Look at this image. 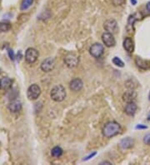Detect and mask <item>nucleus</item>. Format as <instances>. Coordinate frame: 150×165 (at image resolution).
I'll return each instance as SVG.
<instances>
[{
    "instance_id": "nucleus-25",
    "label": "nucleus",
    "mask_w": 150,
    "mask_h": 165,
    "mask_svg": "<svg viewBox=\"0 0 150 165\" xmlns=\"http://www.w3.org/2000/svg\"><path fill=\"white\" fill-rule=\"evenodd\" d=\"M147 128H148V127L145 126V125H143V124H139V125L136 126L137 129H146Z\"/></svg>"
},
{
    "instance_id": "nucleus-28",
    "label": "nucleus",
    "mask_w": 150,
    "mask_h": 165,
    "mask_svg": "<svg viewBox=\"0 0 150 165\" xmlns=\"http://www.w3.org/2000/svg\"><path fill=\"white\" fill-rule=\"evenodd\" d=\"M146 9H147V10L150 13V1L146 4Z\"/></svg>"
},
{
    "instance_id": "nucleus-16",
    "label": "nucleus",
    "mask_w": 150,
    "mask_h": 165,
    "mask_svg": "<svg viewBox=\"0 0 150 165\" xmlns=\"http://www.w3.org/2000/svg\"><path fill=\"white\" fill-rule=\"evenodd\" d=\"M135 98H136V93L133 90H128L123 95V99L127 103L133 102L135 99Z\"/></svg>"
},
{
    "instance_id": "nucleus-5",
    "label": "nucleus",
    "mask_w": 150,
    "mask_h": 165,
    "mask_svg": "<svg viewBox=\"0 0 150 165\" xmlns=\"http://www.w3.org/2000/svg\"><path fill=\"white\" fill-rule=\"evenodd\" d=\"M104 52V48L103 46L99 43H93L89 49V53L93 57V58H100L103 53Z\"/></svg>"
},
{
    "instance_id": "nucleus-12",
    "label": "nucleus",
    "mask_w": 150,
    "mask_h": 165,
    "mask_svg": "<svg viewBox=\"0 0 150 165\" xmlns=\"http://www.w3.org/2000/svg\"><path fill=\"white\" fill-rule=\"evenodd\" d=\"M136 111H137V105L133 101L127 103L124 108V112L126 113V114H128L129 116H133Z\"/></svg>"
},
{
    "instance_id": "nucleus-20",
    "label": "nucleus",
    "mask_w": 150,
    "mask_h": 165,
    "mask_svg": "<svg viewBox=\"0 0 150 165\" xmlns=\"http://www.w3.org/2000/svg\"><path fill=\"white\" fill-rule=\"evenodd\" d=\"M33 3V0H23L22 3H21L20 9L22 10V11L29 9L30 7L32 6Z\"/></svg>"
},
{
    "instance_id": "nucleus-15",
    "label": "nucleus",
    "mask_w": 150,
    "mask_h": 165,
    "mask_svg": "<svg viewBox=\"0 0 150 165\" xmlns=\"http://www.w3.org/2000/svg\"><path fill=\"white\" fill-rule=\"evenodd\" d=\"M9 109L12 113H18L22 109V104L19 100H13L9 104Z\"/></svg>"
},
{
    "instance_id": "nucleus-14",
    "label": "nucleus",
    "mask_w": 150,
    "mask_h": 165,
    "mask_svg": "<svg viewBox=\"0 0 150 165\" xmlns=\"http://www.w3.org/2000/svg\"><path fill=\"white\" fill-rule=\"evenodd\" d=\"M133 144H134V140L132 138H129V137L122 139L119 144L120 147L123 149H129L130 148H132Z\"/></svg>"
},
{
    "instance_id": "nucleus-1",
    "label": "nucleus",
    "mask_w": 150,
    "mask_h": 165,
    "mask_svg": "<svg viewBox=\"0 0 150 165\" xmlns=\"http://www.w3.org/2000/svg\"><path fill=\"white\" fill-rule=\"evenodd\" d=\"M121 131V126L114 121H110L105 124L103 128V135L106 138H113L118 135Z\"/></svg>"
},
{
    "instance_id": "nucleus-8",
    "label": "nucleus",
    "mask_w": 150,
    "mask_h": 165,
    "mask_svg": "<svg viewBox=\"0 0 150 165\" xmlns=\"http://www.w3.org/2000/svg\"><path fill=\"white\" fill-rule=\"evenodd\" d=\"M102 40L103 42V43L105 44V46L109 47V48H111V47H113L115 44H116V41H115V39L113 35V33H103L102 35Z\"/></svg>"
},
{
    "instance_id": "nucleus-24",
    "label": "nucleus",
    "mask_w": 150,
    "mask_h": 165,
    "mask_svg": "<svg viewBox=\"0 0 150 165\" xmlns=\"http://www.w3.org/2000/svg\"><path fill=\"white\" fill-rule=\"evenodd\" d=\"M143 142L145 144H148V145H150V134H146L144 138H143Z\"/></svg>"
},
{
    "instance_id": "nucleus-6",
    "label": "nucleus",
    "mask_w": 150,
    "mask_h": 165,
    "mask_svg": "<svg viewBox=\"0 0 150 165\" xmlns=\"http://www.w3.org/2000/svg\"><path fill=\"white\" fill-rule=\"evenodd\" d=\"M79 58L74 53H69L64 58L65 64L70 68H75L79 64Z\"/></svg>"
},
{
    "instance_id": "nucleus-26",
    "label": "nucleus",
    "mask_w": 150,
    "mask_h": 165,
    "mask_svg": "<svg viewBox=\"0 0 150 165\" xmlns=\"http://www.w3.org/2000/svg\"><path fill=\"white\" fill-rule=\"evenodd\" d=\"M9 55L10 57H11V59H14V56H13V50H9Z\"/></svg>"
},
{
    "instance_id": "nucleus-4",
    "label": "nucleus",
    "mask_w": 150,
    "mask_h": 165,
    "mask_svg": "<svg viewBox=\"0 0 150 165\" xmlns=\"http://www.w3.org/2000/svg\"><path fill=\"white\" fill-rule=\"evenodd\" d=\"M39 58V52L38 50L33 48H29L25 52V60L29 63H33L37 61Z\"/></svg>"
},
{
    "instance_id": "nucleus-17",
    "label": "nucleus",
    "mask_w": 150,
    "mask_h": 165,
    "mask_svg": "<svg viewBox=\"0 0 150 165\" xmlns=\"http://www.w3.org/2000/svg\"><path fill=\"white\" fill-rule=\"evenodd\" d=\"M12 86V79L9 77H4L0 79V88L3 90H7Z\"/></svg>"
},
{
    "instance_id": "nucleus-10",
    "label": "nucleus",
    "mask_w": 150,
    "mask_h": 165,
    "mask_svg": "<svg viewBox=\"0 0 150 165\" xmlns=\"http://www.w3.org/2000/svg\"><path fill=\"white\" fill-rule=\"evenodd\" d=\"M83 87V83L80 78H74L73 79L69 84V88L72 91L79 92Z\"/></svg>"
},
{
    "instance_id": "nucleus-23",
    "label": "nucleus",
    "mask_w": 150,
    "mask_h": 165,
    "mask_svg": "<svg viewBox=\"0 0 150 165\" xmlns=\"http://www.w3.org/2000/svg\"><path fill=\"white\" fill-rule=\"evenodd\" d=\"M111 2L114 6H121L126 2V0H111Z\"/></svg>"
},
{
    "instance_id": "nucleus-3",
    "label": "nucleus",
    "mask_w": 150,
    "mask_h": 165,
    "mask_svg": "<svg viewBox=\"0 0 150 165\" xmlns=\"http://www.w3.org/2000/svg\"><path fill=\"white\" fill-rule=\"evenodd\" d=\"M41 94V88L37 84H32L27 90V96L29 100H36Z\"/></svg>"
},
{
    "instance_id": "nucleus-30",
    "label": "nucleus",
    "mask_w": 150,
    "mask_h": 165,
    "mask_svg": "<svg viewBox=\"0 0 150 165\" xmlns=\"http://www.w3.org/2000/svg\"><path fill=\"white\" fill-rule=\"evenodd\" d=\"M148 120H150V115H149V117H148Z\"/></svg>"
},
{
    "instance_id": "nucleus-31",
    "label": "nucleus",
    "mask_w": 150,
    "mask_h": 165,
    "mask_svg": "<svg viewBox=\"0 0 150 165\" xmlns=\"http://www.w3.org/2000/svg\"><path fill=\"white\" fill-rule=\"evenodd\" d=\"M149 100H150V93H149Z\"/></svg>"
},
{
    "instance_id": "nucleus-22",
    "label": "nucleus",
    "mask_w": 150,
    "mask_h": 165,
    "mask_svg": "<svg viewBox=\"0 0 150 165\" xmlns=\"http://www.w3.org/2000/svg\"><path fill=\"white\" fill-rule=\"evenodd\" d=\"M113 64H115L116 66L120 67V68H123L124 66V63L118 57H114L113 58Z\"/></svg>"
},
{
    "instance_id": "nucleus-2",
    "label": "nucleus",
    "mask_w": 150,
    "mask_h": 165,
    "mask_svg": "<svg viewBox=\"0 0 150 165\" xmlns=\"http://www.w3.org/2000/svg\"><path fill=\"white\" fill-rule=\"evenodd\" d=\"M51 98L55 102H62L66 98V90L63 85L59 84L52 88L50 93Z\"/></svg>"
},
{
    "instance_id": "nucleus-19",
    "label": "nucleus",
    "mask_w": 150,
    "mask_h": 165,
    "mask_svg": "<svg viewBox=\"0 0 150 165\" xmlns=\"http://www.w3.org/2000/svg\"><path fill=\"white\" fill-rule=\"evenodd\" d=\"M63 153V151L60 147H54L51 151V155L54 158H59L62 156Z\"/></svg>"
},
{
    "instance_id": "nucleus-18",
    "label": "nucleus",
    "mask_w": 150,
    "mask_h": 165,
    "mask_svg": "<svg viewBox=\"0 0 150 165\" xmlns=\"http://www.w3.org/2000/svg\"><path fill=\"white\" fill-rule=\"evenodd\" d=\"M136 13H134V14H132V15H130L129 18V19H128V24H127V30H128V32L129 33H133V24H134V23H135V21L137 20V18H136Z\"/></svg>"
},
{
    "instance_id": "nucleus-13",
    "label": "nucleus",
    "mask_w": 150,
    "mask_h": 165,
    "mask_svg": "<svg viewBox=\"0 0 150 165\" xmlns=\"http://www.w3.org/2000/svg\"><path fill=\"white\" fill-rule=\"evenodd\" d=\"M123 49L129 53H132L134 51V43L131 38H126L123 40Z\"/></svg>"
},
{
    "instance_id": "nucleus-21",
    "label": "nucleus",
    "mask_w": 150,
    "mask_h": 165,
    "mask_svg": "<svg viewBox=\"0 0 150 165\" xmlns=\"http://www.w3.org/2000/svg\"><path fill=\"white\" fill-rule=\"evenodd\" d=\"M12 28L11 24L5 22H0V33H5L9 31Z\"/></svg>"
},
{
    "instance_id": "nucleus-9",
    "label": "nucleus",
    "mask_w": 150,
    "mask_h": 165,
    "mask_svg": "<svg viewBox=\"0 0 150 165\" xmlns=\"http://www.w3.org/2000/svg\"><path fill=\"white\" fill-rule=\"evenodd\" d=\"M103 28L107 32L111 33H114L118 30V23L115 19H109L105 21V23L103 24Z\"/></svg>"
},
{
    "instance_id": "nucleus-7",
    "label": "nucleus",
    "mask_w": 150,
    "mask_h": 165,
    "mask_svg": "<svg viewBox=\"0 0 150 165\" xmlns=\"http://www.w3.org/2000/svg\"><path fill=\"white\" fill-rule=\"evenodd\" d=\"M55 67V60L53 58H48L44 59L41 63V69L43 72H51Z\"/></svg>"
},
{
    "instance_id": "nucleus-29",
    "label": "nucleus",
    "mask_w": 150,
    "mask_h": 165,
    "mask_svg": "<svg viewBox=\"0 0 150 165\" xmlns=\"http://www.w3.org/2000/svg\"><path fill=\"white\" fill-rule=\"evenodd\" d=\"M131 1V3L133 5H136L137 4V0H130Z\"/></svg>"
},
{
    "instance_id": "nucleus-27",
    "label": "nucleus",
    "mask_w": 150,
    "mask_h": 165,
    "mask_svg": "<svg viewBox=\"0 0 150 165\" xmlns=\"http://www.w3.org/2000/svg\"><path fill=\"white\" fill-rule=\"evenodd\" d=\"M95 154H96V153H95V152H94V153H93V154H90L89 157H87V158H84V160H88V159H89V158H93V157L95 155Z\"/></svg>"
},
{
    "instance_id": "nucleus-11",
    "label": "nucleus",
    "mask_w": 150,
    "mask_h": 165,
    "mask_svg": "<svg viewBox=\"0 0 150 165\" xmlns=\"http://www.w3.org/2000/svg\"><path fill=\"white\" fill-rule=\"evenodd\" d=\"M135 63L138 66V68H141L143 70H147L150 68V61L146 60L140 57H136L135 58Z\"/></svg>"
}]
</instances>
